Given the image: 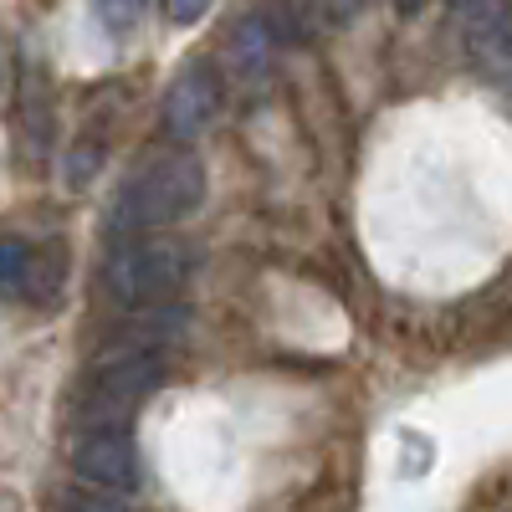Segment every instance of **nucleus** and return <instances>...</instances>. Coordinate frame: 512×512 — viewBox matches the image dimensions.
<instances>
[{
    "label": "nucleus",
    "instance_id": "1a4fd4ad",
    "mask_svg": "<svg viewBox=\"0 0 512 512\" xmlns=\"http://www.w3.org/2000/svg\"><path fill=\"white\" fill-rule=\"evenodd\" d=\"M364 6H369V0H308V11H313L318 26H328V31L354 26V21L364 16Z\"/></svg>",
    "mask_w": 512,
    "mask_h": 512
},
{
    "label": "nucleus",
    "instance_id": "9d476101",
    "mask_svg": "<svg viewBox=\"0 0 512 512\" xmlns=\"http://www.w3.org/2000/svg\"><path fill=\"white\" fill-rule=\"evenodd\" d=\"M52 512H139V507H128L118 497H82V492H62Z\"/></svg>",
    "mask_w": 512,
    "mask_h": 512
},
{
    "label": "nucleus",
    "instance_id": "20e7f679",
    "mask_svg": "<svg viewBox=\"0 0 512 512\" xmlns=\"http://www.w3.org/2000/svg\"><path fill=\"white\" fill-rule=\"evenodd\" d=\"M221 113V72L210 62H190L175 72V82L164 88V103H159V128L180 149L195 144L210 123Z\"/></svg>",
    "mask_w": 512,
    "mask_h": 512
},
{
    "label": "nucleus",
    "instance_id": "423d86ee",
    "mask_svg": "<svg viewBox=\"0 0 512 512\" xmlns=\"http://www.w3.org/2000/svg\"><path fill=\"white\" fill-rule=\"evenodd\" d=\"M277 47H282V41L272 36L262 11L241 16L231 26V36H226V67H231V77L241 82V88H262V82L272 77V67H277Z\"/></svg>",
    "mask_w": 512,
    "mask_h": 512
},
{
    "label": "nucleus",
    "instance_id": "ddd939ff",
    "mask_svg": "<svg viewBox=\"0 0 512 512\" xmlns=\"http://www.w3.org/2000/svg\"><path fill=\"white\" fill-rule=\"evenodd\" d=\"M451 6H461L466 16H477V11H487V6H492V0H451Z\"/></svg>",
    "mask_w": 512,
    "mask_h": 512
},
{
    "label": "nucleus",
    "instance_id": "6e6552de",
    "mask_svg": "<svg viewBox=\"0 0 512 512\" xmlns=\"http://www.w3.org/2000/svg\"><path fill=\"white\" fill-rule=\"evenodd\" d=\"M149 11V0H93V16L108 36H128Z\"/></svg>",
    "mask_w": 512,
    "mask_h": 512
},
{
    "label": "nucleus",
    "instance_id": "f257e3e1",
    "mask_svg": "<svg viewBox=\"0 0 512 512\" xmlns=\"http://www.w3.org/2000/svg\"><path fill=\"white\" fill-rule=\"evenodd\" d=\"M200 200H205V164L180 144L154 149L128 169V180L118 185V195L108 205V236L113 241L159 236L164 226L195 216Z\"/></svg>",
    "mask_w": 512,
    "mask_h": 512
},
{
    "label": "nucleus",
    "instance_id": "9b49d317",
    "mask_svg": "<svg viewBox=\"0 0 512 512\" xmlns=\"http://www.w3.org/2000/svg\"><path fill=\"white\" fill-rule=\"evenodd\" d=\"M98 159H103V149L98 144H88V149H72V159H67V185H88L93 180V169H98Z\"/></svg>",
    "mask_w": 512,
    "mask_h": 512
},
{
    "label": "nucleus",
    "instance_id": "f03ea898",
    "mask_svg": "<svg viewBox=\"0 0 512 512\" xmlns=\"http://www.w3.org/2000/svg\"><path fill=\"white\" fill-rule=\"evenodd\" d=\"M195 277V251L169 236H134L118 241L103 262V292L118 308H159L180 297Z\"/></svg>",
    "mask_w": 512,
    "mask_h": 512
},
{
    "label": "nucleus",
    "instance_id": "0eeeda50",
    "mask_svg": "<svg viewBox=\"0 0 512 512\" xmlns=\"http://www.w3.org/2000/svg\"><path fill=\"white\" fill-rule=\"evenodd\" d=\"M472 52L487 77L512 82V0H492L487 11L472 16Z\"/></svg>",
    "mask_w": 512,
    "mask_h": 512
},
{
    "label": "nucleus",
    "instance_id": "39448f33",
    "mask_svg": "<svg viewBox=\"0 0 512 512\" xmlns=\"http://www.w3.org/2000/svg\"><path fill=\"white\" fill-rule=\"evenodd\" d=\"M62 282V256L57 246H31L26 236H0V303H21V297H52Z\"/></svg>",
    "mask_w": 512,
    "mask_h": 512
},
{
    "label": "nucleus",
    "instance_id": "f8f14e48",
    "mask_svg": "<svg viewBox=\"0 0 512 512\" xmlns=\"http://www.w3.org/2000/svg\"><path fill=\"white\" fill-rule=\"evenodd\" d=\"M205 11H210V0H164V16L175 26H195Z\"/></svg>",
    "mask_w": 512,
    "mask_h": 512
},
{
    "label": "nucleus",
    "instance_id": "7ed1b4c3",
    "mask_svg": "<svg viewBox=\"0 0 512 512\" xmlns=\"http://www.w3.org/2000/svg\"><path fill=\"white\" fill-rule=\"evenodd\" d=\"M72 472L98 487V492H139L144 482V461H139V441L128 425H82L72 436Z\"/></svg>",
    "mask_w": 512,
    "mask_h": 512
},
{
    "label": "nucleus",
    "instance_id": "4468645a",
    "mask_svg": "<svg viewBox=\"0 0 512 512\" xmlns=\"http://www.w3.org/2000/svg\"><path fill=\"white\" fill-rule=\"evenodd\" d=\"M395 6H400V11H405V16H415V11H420V6H425V0H395Z\"/></svg>",
    "mask_w": 512,
    "mask_h": 512
}]
</instances>
